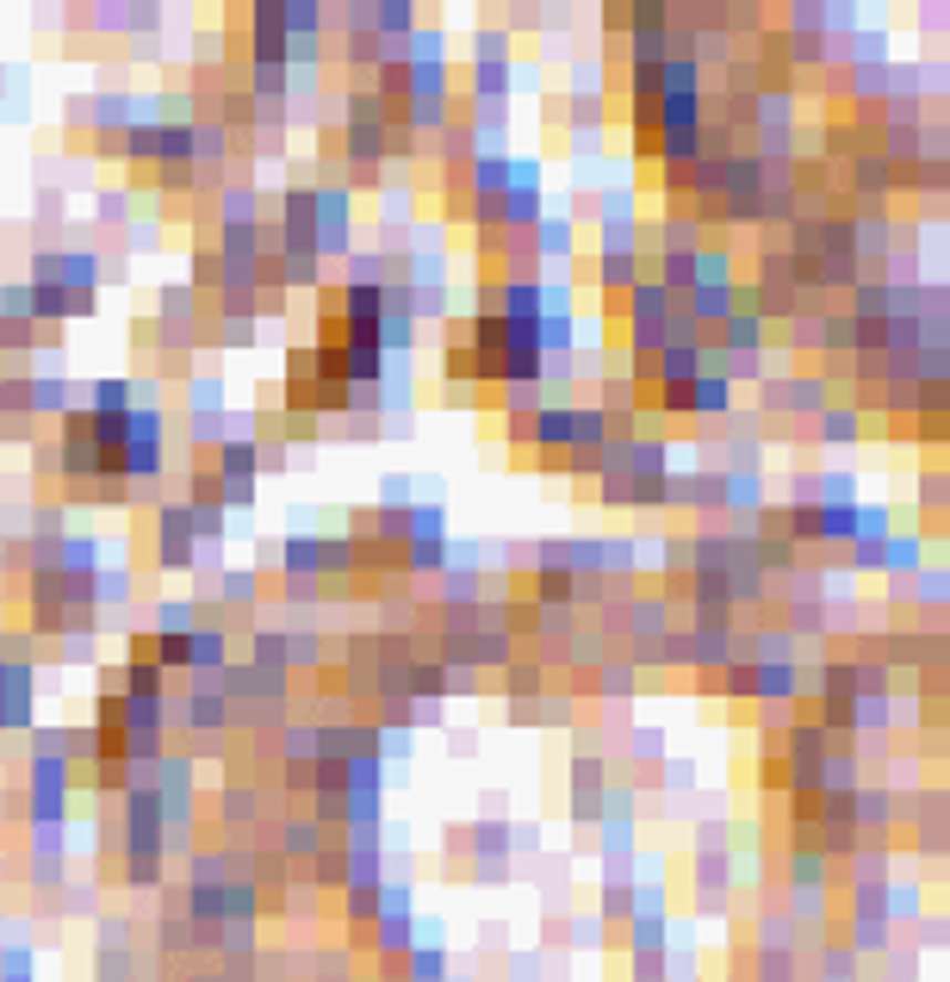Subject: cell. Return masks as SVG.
I'll return each mask as SVG.
<instances>
[{
    "mask_svg": "<svg viewBox=\"0 0 950 982\" xmlns=\"http://www.w3.org/2000/svg\"><path fill=\"white\" fill-rule=\"evenodd\" d=\"M32 280L38 286H56V293H69V299L81 305V311H94V293H100V255L94 249H38L32 255Z\"/></svg>",
    "mask_w": 950,
    "mask_h": 982,
    "instance_id": "1",
    "label": "cell"
},
{
    "mask_svg": "<svg viewBox=\"0 0 950 982\" xmlns=\"http://www.w3.org/2000/svg\"><path fill=\"white\" fill-rule=\"evenodd\" d=\"M162 442H168L162 411L156 405H131L125 442H118V479H156L162 473Z\"/></svg>",
    "mask_w": 950,
    "mask_h": 982,
    "instance_id": "2",
    "label": "cell"
},
{
    "mask_svg": "<svg viewBox=\"0 0 950 982\" xmlns=\"http://www.w3.org/2000/svg\"><path fill=\"white\" fill-rule=\"evenodd\" d=\"M56 473L75 479V485H106V460H100V442H94V423H87V411H75L69 405L63 417H56Z\"/></svg>",
    "mask_w": 950,
    "mask_h": 982,
    "instance_id": "3",
    "label": "cell"
},
{
    "mask_svg": "<svg viewBox=\"0 0 950 982\" xmlns=\"http://www.w3.org/2000/svg\"><path fill=\"white\" fill-rule=\"evenodd\" d=\"M404 572H442L447 566V510L442 504H411L404 516Z\"/></svg>",
    "mask_w": 950,
    "mask_h": 982,
    "instance_id": "4",
    "label": "cell"
},
{
    "mask_svg": "<svg viewBox=\"0 0 950 982\" xmlns=\"http://www.w3.org/2000/svg\"><path fill=\"white\" fill-rule=\"evenodd\" d=\"M25 808H32V827H63L69 815V765L56 753H38L32 771H25Z\"/></svg>",
    "mask_w": 950,
    "mask_h": 982,
    "instance_id": "5",
    "label": "cell"
},
{
    "mask_svg": "<svg viewBox=\"0 0 950 982\" xmlns=\"http://www.w3.org/2000/svg\"><path fill=\"white\" fill-rule=\"evenodd\" d=\"M38 722V666L32 659H0V728L32 734Z\"/></svg>",
    "mask_w": 950,
    "mask_h": 982,
    "instance_id": "6",
    "label": "cell"
},
{
    "mask_svg": "<svg viewBox=\"0 0 950 982\" xmlns=\"http://www.w3.org/2000/svg\"><path fill=\"white\" fill-rule=\"evenodd\" d=\"M156 560H162V572H187L193 560H199V541H193L187 504H162V510H156Z\"/></svg>",
    "mask_w": 950,
    "mask_h": 982,
    "instance_id": "7",
    "label": "cell"
},
{
    "mask_svg": "<svg viewBox=\"0 0 950 982\" xmlns=\"http://www.w3.org/2000/svg\"><path fill=\"white\" fill-rule=\"evenodd\" d=\"M286 19H280V0H255L249 7V57L255 69H286Z\"/></svg>",
    "mask_w": 950,
    "mask_h": 982,
    "instance_id": "8",
    "label": "cell"
},
{
    "mask_svg": "<svg viewBox=\"0 0 950 982\" xmlns=\"http://www.w3.org/2000/svg\"><path fill=\"white\" fill-rule=\"evenodd\" d=\"M180 728L193 734H224L230 728V703H224L218 678H193L187 697H180Z\"/></svg>",
    "mask_w": 950,
    "mask_h": 982,
    "instance_id": "9",
    "label": "cell"
},
{
    "mask_svg": "<svg viewBox=\"0 0 950 982\" xmlns=\"http://www.w3.org/2000/svg\"><path fill=\"white\" fill-rule=\"evenodd\" d=\"M752 697L758 703H795L802 697V666H789V659H764V666H752Z\"/></svg>",
    "mask_w": 950,
    "mask_h": 982,
    "instance_id": "10",
    "label": "cell"
},
{
    "mask_svg": "<svg viewBox=\"0 0 950 982\" xmlns=\"http://www.w3.org/2000/svg\"><path fill=\"white\" fill-rule=\"evenodd\" d=\"M690 417H733V380L727 374H696V380H690Z\"/></svg>",
    "mask_w": 950,
    "mask_h": 982,
    "instance_id": "11",
    "label": "cell"
},
{
    "mask_svg": "<svg viewBox=\"0 0 950 982\" xmlns=\"http://www.w3.org/2000/svg\"><path fill=\"white\" fill-rule=\"evenodd\" d=\"M249 666L268 672V678H286L292 672V659H286V634L280 628H255L249 634Z\"/></svg>",
    "mask_w": 950,
    "mask_h": 982,
    "instance_id": "12",
    "label": "cell"
},
{
    "mask_svg": "<svg viewBox=\"0 0 950 982\" xmlns=\"http://www.w3.org/2000/svg\"><path fill=\"white\" fill-rule=\"evenodd\" d=\"M442 380H447V386H473V380H478V355L466 349L459 324L447 330V342H442Z\"/></svg>",
    "mask_w": 950,
    "mask_h": 982,
    "instance_id": "13",
    "label": "cell"
},
{
    "mask_svg": "<svg viewBox=\"0 0 950 982\" xmlns=\"http://www.w3.org/2000/svg\"><path fill=\"white\" fill-rule=\"evenodd\" d=\"M814 423H820L814 436H820V442H833V448H845V442H857V436H864V411H851V405H826Z\"/></svg>",
    "mask_w": 950,
    "mask_h": 982,
    "instance_id": "14",
    "label": "cell"
},
{
    "mask_svg": "<svg viewBox=\"0 0 950 982\" xmlns=\"http://www.w3.org/2000/svg\"><path fill=\"white\" fill-rule=\"evenodd\" d=\"M397 976H404V982H447V951L435 945V939H428V945H411Z\"/></svg>",
    "mask_w": 950,
    "mask_h": 982,
    "instance_id": "15",
    "label": "cell"
},
{
    "mask_svg": "<svg viewBox=\"0 0 950 982\" xmlns=\"http://www.w3.org/2000/svg\"><path fill=\"white\" fill-rule=\"evenodd\" d=\"M597 286L616 299V293H633L640 286V255H597Z\"/></svg>",
    "mask_w": 950,
    "mask_h": 982,
    "instance_id": "16",
    "label": "cell"
},
{
    "mask_svg": "<svg viewBox=\"0 0 950 982\" xmlns=\"http://www.w3.org/2000/svg\"><path fill=\"white\" fill-rule=\"evenodd\" d=\"M0 324H7V330H32V324H38L32 286H25V280H7V286H0Z\"/></svg>",
    "mask_w": 950,
    "mask_h": 982,
    "instance_id": "17",
    "label": "cell"
},
{
    "mask_svg": "<svg viewBox=\"0 0 950 982\" xmlns=\"http://www.w3.org/2000/svg\"><path fill=\"white\" fill-rule=\"evenodd\" d=\"M69 411V374H32V417Z\"/></svg>",
    "mask_w": 950,
    "mask_h": 982,
    "instance_id": "18",
    "label": "cell"
},
{
    "mask_svg": "<svg viewBox=\"0 0 950 982\" xmlns=\"http://www.w3.org/2000/svg\"><path fill=\"white\" fill-rule=\"evenodd\" d=\"M218 224H261V193L255 187H224L218 193Z\"/></svg>",
    "mask_w": 950,
    "mask_h": 982,
    "instance_id": "19",
    "label": "cell"
},
{
    "mask_svg": "<svg viewBox=\"0 0 950 982\" xmlns=\"http://www.w3.org/2000/svg\"><path fill=\"white\" fill-rule=\"evenodd\" d=\"M820 541H857V504H820L814 548H820Z\"/></svg>",
    "mask_w": 950,
    "mask_h": 982,
    "instance_id": "20",
    "label": "cell"
},
{
    "mask_svg": "<svg viewBox=\"0 0 950 982\" xmlns=\"http://www.w3.org/2000/svg\"><path fill=\"white\" fill-rule=\"evenodd\" d=\"M504 672H509V678H504L509 703H523V709H535V703H540V691H547V678H540V666H528V659H523V666H516V659H509Z\"/></svg>",
    "mask_w": 950,
    "mask_h": 982,
    "instance_id": "21",
    "label": "cell"
},
{
    "mask_svg": "<svg viewBox=\"0 0 950 982\" xmlns=\"http://www.w3.org/2000/svg\"><path fill=\"white\" fill-rule=\"evenodd\" d=\"M87 411H94V417H125L131 411V380H125V374H118V380H100Z\"/></svg>",
    "mask_w": 950,
    "mask_h": 982,
    "instance_id": "22",
    "label": "cell"
},
{
    "mask_svg": "<svg viewBox=\"0 0 950 982\" xmlns=\"http://www.w3.org/2000/svg\"><path fill=\"white\" fill-rule=\"evenodd\" d=\"M193 293H224V262L218 249H193Z\"/></svg>",
    "mask_w": 950,
    "mask_h": 982,
    "instance_id": "23",
    "label": "cell"
},
{
    "mask_svg": "<svg viewBox=\"0 0 950 982\" xmlns=\"http://www.w3.org/2000/svg\"><path fill=\"white\" fill-rule=\"evenodd\" d=\"M193 628H199V603L180 597V603H162L156 610V634H193Z\"/></svg>",
    "mask_w": 950,
    "mask_h": 982,
    "instance_id": "24",
    "label": "cell"
},
{
    "mask_svg": "<svg viewBox=\"0 0 950 982\" xmlns=\"http://www.w3.org/2000/svg\"><path fill=\"white\" fill-rule=\"evenodd\" d=\"M597 672H602V678H597V684H602V697H633V684H640V678H633L640 666H628V659H602Z\"/></svg>",
    "mask_w": 950,
    "mask_h": 982,
    "instance_id": "25",
    "label": "cell"
},
{
    "mask_svg": "<svg viewBox=\"0 0 950 982\" xmlns=\"http://www.w3.org/2000/svg\"><path fill=\"white\" fill-rule=\"evenodd\" d=\"M789 877H795V889L808 896V889L826 883V858H820V852H795V858H789Z\"/></svg>",
    "mask_w": 950,
    "mask_h": 982,
    "instance_id": "26",
    "label": "cell"
},
{
    "mask_svg": "<svg viewBox=\"0 0 950 982\" xmlns=\"http://www.w3.org/2000/svg\"><path fill=\"white\" fill-rule=\"evenodd\" d=\"M63 659H94V634H63Z\"/></svg>",
    "mask_w": 950,
    "mask_h": 982,
    "instance_id": "27",
    "label": "cell"
},
{
    "mask_svg": "<svg viewBox=\"0 0 950 982\" xmlns=\"http://www.w3.org/2000/svg\"><path fill=\"white\" fill-rule=\"evenodd\" d=\"M0 75H7V69H0Z\"/></svg>",
    "mask_w": 950,
    "mask_h": 982,
    "instance_id": "28",
    "label": "cell"
},
{
    "mask_svg": "<svg viewBox=\"0 0 950 982\" xmlns=\"http://www.w3.org/2000/svg\"><path fill=\"white\" fill-rule=\"evenodd\" d=\"M175 982H180V976H175Z\"/></svg>",
    "mask_w": 950,
    "mask_h": 982,
    "instance_id": "29",
    "label": "cell"
}]
</instances>
